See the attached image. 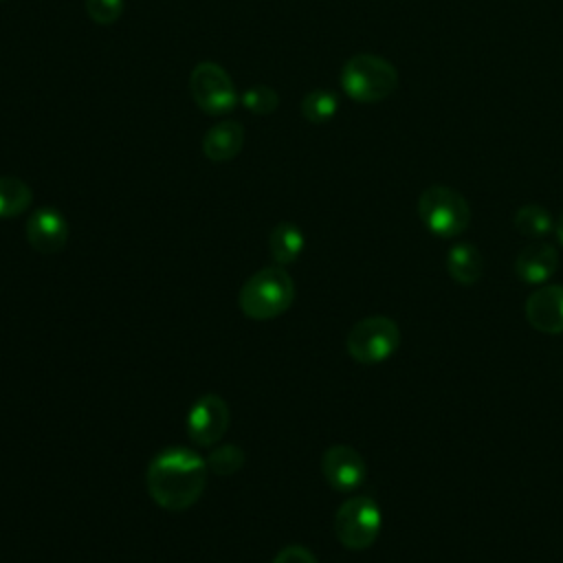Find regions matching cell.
Instances as JSON below:
<instances>
[{"label": "cell", "mask_w": 563, "mask_h": 563, "mask_svg": "<svg viewBox=\"0 0 563 563\" xmlns=\"http://www.w3.org/2000/svg\"><path fill=\"white\" fill-rule=\"evenodd\" d=\"M231 422L229 405L218 394L200 396L187 413V435L196 446L211 449L227 433Z\"/></svg>", "instance_id": "obj_8"}, {"label": "cell", "mask_w": 563, "mask_h": 563, "mask_svg": "<svg viewBox=\"0 0 563 563\" xmlns=\"http://www.w3.org/2000/svg\"><path fill=\"white\" fill-rule=\"evenodd\" d=\"M339 110V99L334 92L314 88L301 99V114L310 123H325L330 121Z\"/></svg>", "instance_id": "obj_18"}, {"label": "cell", "mask_w": 563, "mask_h": 563, "mask_svg": "<svg viewBox=\"0 0 563 563\" xmlns=\"http://www.w3.org/2000/svg\"><path fill=\"white\" fill-rule=\"evenodd\" d=\"M246 462V455L240 446L235 444H220L213 446L211 453L207 455V466L216 473V475H233L238 473Z\"/></svg>", "instance_id": "obj_19"}, {"label": "cell", "mask_w": 563, "mask_h": 563, "mask_svg": "<svg viewBox=\"0 0 563 563\" xmlns=\"http://www.w3.org/2000/svg\"><path fill=\"white\" fill-rule=\"evenodd\" d=\"M0 2H2V0H0Z\"/></svg>", "instance_id": "obj_24"}, {"label": "cell", "mask_w": 563, "mask_h": 563, "mask_svg": "<svg viewBox=\"0 0 563 563\" xmlns=\"http://www.w3.org/2000/svg\"><path fill=\"white\" fill-rule=\"evenodd\" d=\"M528 323L545 334H563V284H545L526 299Z\"/></svg>", "instance_id": "obj_11"}, {"label": "cell", "mask_w": 563, "mask_h": 563, "mask_svg": "<svg viewBox=\"0 0 563 563\" xmlns=\"http://www.w3.org/2000/svg\"><path fill=\"white\" fill-rule=\"evenodd\" d=\"M343 92L358 103H378L398 88V70L391 62L374 53H356L341 68Z\"/></svg>", "instance_id": "obj_3"}, {"label": "cell", "mask_w": 563, "mask_h": 563, "mask_svg": "<svg viewBox=\"0 0 563 563\" xmlns=\"http://www.w3.org/2000/svg\"><path fill=\"white\" fill-rule=\"evenodd\" d=\"M383 515L372 497L358 495L345 499L334 515V534L347 550L369 548L380 532Z\"/></svg>", "instance_id": "obj_6"}, {"label": "cell", "mask_w": 563, "mask_h": 563, "mask_svg": "<svg viewBox=\"0 0 563 563\" xmlns=\"http://www.w3.org/2000/svg\"><path fill=\"white\" fill-rule=\"evenodd\" d=\"M295 301V282L284 266H266L253 273L240 288V310L255 321L284 314Z\"/></svg>", "instance_id": "obj_2"}, {"label": "cell", "mask_w": 563, "mask_h": 563, "mask_svg": "<svg viewBox=\"0 0 563 563\" xmlns=\"http://www.w3.org/2000/svg\"><path fill=\"white\" fill-rule=\"evenodd\" d=\"M422 224L438 238H457L471 224V205L453 187L431 185L418 198Z\"/></svg>", "instance_id": "obj_4"}, {"label": "cell", "mask_w": 563, "mask_h": 563, "mask_svg": "<svg viewBox=\"0 0 563 563\" xmlns=\"http://www.w3.org/2000/svg\"><path fill=\"white\" fill-rule=\"evenodd\" d=\"M244 145V128L238 121L216 123L202 139V152L213 163L231 161Z\"/></svg>", "instance_id": "obj_13"}, {"label": "cell", "mask_w": 563, "mask_h": 563, "mask_svg": "<svg viewBox=\"0 0 563 563\" xmlns=\"http://www.w3.org/2000/svg\"><path fill=\"white\" fill-rule=\"evenodd\" d=\"M512 224H515L517 233H521L523 238H532V240L545 238L550 231H554V220H552L550 211L534 202L519 207L515 211Z\"/></svg>", "instance_id": "obj_17"}, {"label": "cell", "mask_w": 563, "mask_h": 563, "mask_svg": "<svg viewBox=\"0 0 563 563\" xmlns=\"http://www.w3.org/2000/svg\"><path fill=\"white\" fill-rule=\"evenodd\" d=\"M303 233L292 222H279L268 235V251L277 266L292 264L303 251Z\"/></svg>", "instance_id": "obj_15"}, {"label": "cell", "mask_w": 563, "mask_h": 563, "mask_svg": "<svg viewBox=\"0 0 563 563\" xmlns=\"http://www.w3.org/2000/svg\"><path fill=\"white\" fill-rule=\"evenodd\" d=\"M26 242L42 255H53L66 246L68 222L55 207H40L26 218Z\"/></svg>", "instance_id": "obj_10"}, {"label": "cell", "mask_w": 563, "mask_h": 563, "mask_svg": "<svg viewBox=\"0 0 563 563\" xmlns=\"http://www.w3.org/2000/svg\"><path fill=\"white\" fill-rule=\"evenodd\" d=\"M400 345V328L391 317L374 314L356 321L347 336L345 350L361 365H376L387 361Z\"/></svg>", "instance_id": "obj_5"}, {"label": "cell", "mask_w": 563, "mask_h": 563, "mask_svg": "<svg viewBox=\"0 0 563 563\" xmlns=\"http://www.w3.org/2000/svg\"><path fill=\"white\" fill-rule=\"evenodd\" d=\"M273 563H319L317 556L303 548V545H286L284 550L277 552V556L273 559Z\"/></svg>", "instance_id": "obj_22"}, {"label": "cell", "mask_w": 563, "mask_h": 563, "mask_svg": "<svg viewBox=\"0 0 563 563\" xmlns=\"http://www.w3.org/2000/svg\"><path fill=\"white\" fill-rule=\"evenodd\" d=\"M242 106L253 112V114H271L277 110L279 106V95L271 88V86H264V84H257V86H251L242 92L240 97Z\"/></svg>", "instance_id": "obj_20"}, {"label": "cell", "mask_w": 563, "mask_h": 563, "mask_svg": "<svg viewBox=\"0 0 563 563\" xmlns=\"http://www.w3.org/2000/svg\"><path fill=\"white\" fill-rule=\"evenodd\" d=\"M554 233H556V238H559V242L563 244V211H561V216H559V220L554 222Z\"/></svg>", "instance_id": "obj_23"}, {"label": "cell", "mask_w": 563, "mask_h": 563, "mask_svg": "<svg viewBox=\"0 0 563 563\" xmlns=\"http://www.w3.org/2000/svg\"><path fill=\"white\" fill-rule=\"evenodd\" d=\"M31 187L15 176H0V220L15 218L31 207Z\"/></svg>", "instance_id": "obj_16"}, {"label": "cell", "mask_w": 563, "mask_h": 563, "mask_svg": "<svg viewBox=\"0 0 563 563\" xmlns=\"http://www.w3.org/2000/svg\"><path fill=\"white\" fill-rule=\"evenodd\" d=\"M86 13L97 24H114L123 13V0H86Z\"/></svg>", "instance_id": "obj_21"}, {"label": "cell", "mask_w": 563, "mask_h": 563, "mask_svg": "<svg viewBox=\"0 0 563 563\" xmlns=\"http://www.w3.org/2000/svg\"><path fill=\"white\" fill-rule=\"evenodd\" d=\"M207 457L185 446H167L152 457L145 486L156 506L180 512L191 508L207 484Z\"/></svg>", "instance_id": "obj_1"}, {"label": "cell", "mask_w": 563, "mask_h": 563, "mask_svg": "<svg viewBox=\"0 0 563 563\" xmlns=\"http://www.w3.org/2000/svg\"><path fill=\"white\" fill-rule=\"evenodd\" d=\"M189 90L196 106L207 114H227L238 103V90L229 73L216 62H200L189 75Z\"/></svg>", "instance_id": "obj_7"}, {"label": "cell", "mask_w": 563, "mask_h": 563, "mask_svg": "<svg viewBox=\"0 0 563 563\" xmlns=\"http://www.w3.org/2000/svg\"><path fill=\"white\" fill-rule=\"evenodd\" d=\"M321 473L334 490L350 493L365 482L367 466L354 446L332 444L321 455Z\"/></svg>", "instance_id": "obj_9"}, {"label": "cell", "mask_w": 563, "mask_h": 563, "mask_svg": "<svg viewBox=\"0 0 563 563\" xmlns=\"http://www.w3.org/2000/svg\"><path fill=\"white\" fill-rule=\"evenodd\" d=\"M446 271L462 286L475 284L484 273V257L475 244L457 242L446 253Z\"/></svg>", "instance_id": "obj_14"}, {"label": "cell", "mask_w": 563, "mask_h": 563, "mask_svg": "<svg viewBox=\"0 0 563 563\" xmlns=\"http://www.w3.org/2000/svg\"><path fill=\"white\" fill-rule=\"evenodd\" d=\"M559 268V251L550 242H530L515 260V273L526 284H543Z\"/></svg>", "instance_id": "obj_12"}]
</instances>
